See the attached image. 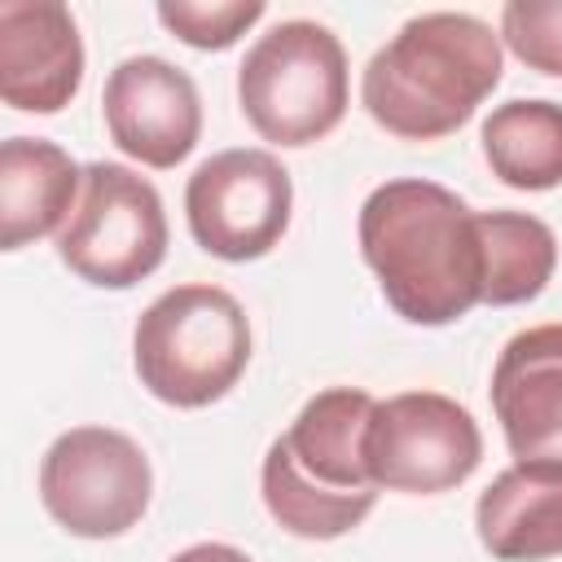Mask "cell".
I'll use <instances>...</instances> for the list:
<instances>
[{
    "label": "cell",
    "mask_w": 562,
    "mask_h": 562,
    "mask_svg": "<svg viewBox=\"0 0 562 562\" xmlns=\"http://www.w3.org/2000/svg\"><path fill=\"white\" fill-rule=\"evenodd\" d=\"M501 31L474 13H417L364 66L360 101L400 140L452 136L501 83Z\"/></svg>",
    "instance_id": "2"
},
{
    "label": "cell",
    "mask_w": 562,
    "mask_h": 562,
    "mask_svg": "<svg viewBox=\"0 0 562 562\" xmlns=\"http://www.w3.org/2000/svg\"><path fill=\"white\" fill-rule=\"evenodd\" d=\"M501 44L527 70L562 79V0H509L501 9Z\"/></svg>",
    "instance_id": "18"
},
{
    "label": "cell",
    "mask_w": 562,
    "mask_h": 562,
    "mask_svg": "<svg viewBox=\"0 0 562 562\" xmlns=\"http://www.w3.org/2000/svg\"><path fill=\"white\" fill-rule=\"evenodd\" d=\"M132 364L140 386L171 408H206L224 400L250 364L246 307L220 285L162 290L132 329Z\"/></svg>",
    "instance_id": "4"
},
{
    "label": "cell",
    "mask_w": 562,
    "mask_h": 562,
    "mask_svg": "<svg viewBox=\"0 0 562 562\" xmlns=\"http://www.w3.org/2000/svg\"><path fill=\"white\" fill-rule=\"evenodd\" d=\"M483 250V303L518 307L540 299L558 268V237L527 211H479Z\"/></svg>",
    "instance_id": "16"
},
{
    "label": "cell",
    "mask_w": 562,
    "mask_h": 562,
    "mask_svg": "<svg viewBox=\"0 0 562 562\" xmlns=\"http://www.w3.org/2000/svg\"><path fill=\"white\" fill-rule=\"evenodd\" d=\"M294 184L268 149H220L184 184V220L193 241L224 259H263L290 228Z\"/></svg>",
    "instance_id": "9"
},
{
    "label": "cell",
    "mask_w": 562,
    "mask_h": 562,
    "mask_svg": "<svg viewBox=\"0 0 562 562\" xmlns=\"http://www.w3.org/2000/svg\"><path fill=\"white\" fill-rule=\"evenodd\" d=\"M101 119L110 140L127 158L154 171H167L184 162L202 136V97L180 66H171L167 57L140 53L119 61L105 75Z\"/></svg>",
    "instance_id": "10"
},
{
    "label": "cell",
    "mask_w": 562,
    "mask_h": 562,
    "mask_svg": "<svg viewBox=\"0 0 562 562\" xmlns=\"http://www.w3.org/2000/svg\"><path fill=\"white\" fill-rule=\"evenodd\" d=\"M83 83V40L57 0H0V97L22 114H57Z\"/></svg>",
    "instance_id": "12"
},
{
    "label": "cell",
    "mask_w": 562,
    "mask_h": 562,
    "mask_svg": "<svg viewBox=\"0 0 562 562\" xmlns=\"http://www.w3.org/2000/svg\"><path fill=\"white\" fill-rule=\"evenodd\" d=\"M171 562H250L241 549H233V544H220V540H202V544H189V549H180Z\"/></svg>",
    "instance_id": "19"
},
{
    "label": "cell",
    "mask_w": 562,
    "mask_h": 562,
    "mask_svg": "<svg viewBox=\"0 0 562 562\" xmlns=\"http://www.w3.org/2000/svg\"><path fill=\"white\" fill-rule=\"evenodd\" d=\"M57 259L88 285L132 290L167 259V215L158 189L123 162H88Z\"/></svg>",
    "instance_id": "6"
},
{
    "label": "cell",
    "mask_w": 562,
    "mask_h": 562,
    "mask_svg": "<svg viewBox=\"0 0 562 562\" xmlns=\"http://www.w3.org/2000/svg\"><path fill=\"white\" fill-rule=\"evenodd\" d=\"M479 140L501 184L522 193H544L562 184V105L558 101L514 97L483 119Z\"/></svg>",
    "instance_id": "15"
},
{
    "label": "cell",
    "mask_w": 562,
    "mask_h": 562,
    "mask_svg": "<svg viewBox=\"0 0 562 562\" xmlns=\"http://www.w3.org/2000/svg\"><path fill=\"white\" fill-rule=\"evenodd\" d=\"M263 13H268L263 0H211V4L206 0H162L158 4V22L176 40H184L189 48H202V53L237 44Z\"/></svg>",
    "instance_id": "17"
},
{
    "label": "cell",
    "mask_w": 562,
    "mask_h": 562,
    "mask_svg": "<svg viewBox=\"0 0 562 562\" xmlns=\"http://www.w3.org/2000/svg\"><path fill=\"white\" fill-rule=\"evenodd\" d=\"M382 299L408 325H452L483 303L479 211L435 180L378 184L356 220Z\"/></svg>",
    "instance_id": "1"
},
{
    "label": "cell",
    "mask_w": 562,
    "mask_h": 562,
    "mask_svg": "<svg viewBox=\"0 0 562 562\" xmlns=\"http://www.w3.org/2000/svg\"><path fill=\"white\" fill-rule=\"evenodd\" d=\"M373 408L378 400L360 386H325L268 443L259 487L277 527L303 540H338L373 514L382 492L364 461Z\"/></svg>",
    "instance_id": "3"
},
{
    "label": "cell",
    "mask_w": 562,
    "mask_h": 562,
    "mask_svg": "<svg viewBox=\"0 0 562 562\" xmlns=\"http://www.w3.org/2000/svg\"><path fill=\"white\" fill-rule=\"evenodd\" d=\"M369 479L404 496L461 487L483 461V435L470 408L439 391H400L378 400L364 435Z\"/></svg>",
    "instance_id": "8"
},
{
    "label": "cell",
    "mask_w": 562,
    "mask_h": 562,
    "mask_svg": "<svg viewBox=\"0 0 562 562\" xmlns=\"http://www.w3.org/2000/svg\"><path fill=\"white\" fill-rule=\"evenodd\" d=\"M492 413L518 465L562 470V321L518 329L501 347Z\"/></svg>",
    "instance_id": "11"
},
{
    "label": "cell",
    "mask_w": 562,
    "mask_h": 562,
    "mask_svg": "<svg viewBox=\"0 0 562 562\" xmlns=\"http://www.w3.org/2000/svg\"><path fill=\"white\" fill-rule=\"evenodd\" d=\"M83 171L75 158L44 136H9L0 145V250H22L75 211Z\"/></svg>",
    "instance_id": "13"
},
{
    "label": "cell",
    "mask_w": 562,
    "mask_h": 562,
    "mask_svg": "<svg viewBox=\"0 0 562 562\" xmlns=\"http://www.w3.org/2000/svg\"><path fill=\"white\" fill-rule=\"evenodd\" d=\"M154 496V470L140 443L110 426L57 435L40 461V501L48 518L83 540L132 531Z\"/></svg>",
    "instance_id": "7"
},
{
    "label": "cell",
    "mask_w": 562,
    "mask_h": 562,
    "mask_svg": "<svg viewBox=\"0 0 562 562\" xmlns=\"http://www.w3.org/2000/svg\"><path fill=\"white\" fill-rule=\"evenodd\" d=\"M237 105L246 123L281 149L325 140L347 114L342 40L312 18L277 22L237 66Z\"/></svg>",
    "instance_id": "5"
},
{
    "label": "cell",
    "mask_w": 562,
    "mask_h": 562,
    "mask_svg": "<svg viewBox=\"0 0 562 562\" xmlns=\"http://www.w3.org/2000/svg\"><path fill=\"white\" fill-rule=\"evenodd\" d=\"M479 544L496 562H549L562 558V470L509 465L474 505Z\"/></svg>",
    "instance_id": "14"
}]
</instances>
